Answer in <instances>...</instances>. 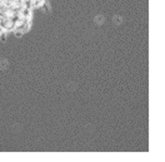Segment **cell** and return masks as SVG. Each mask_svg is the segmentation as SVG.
<instances>
[{"label": "cell", "instance_id": "obj_4", "mask_svg": "<svg viewBox=\"0 0 165 162\" xmlns=\"http://www.w3.org/2000/svg\"><path fill=\"white\" fill-rule=\"evenodd\" d=\"M4 31V29H3V27H0V34H2Z\"/></svg>", "mask_w": 165, "mask_h": 162}, {"label": "cell", "instance_id": "obj_2", "mask_svg": "<svg viewBox=\"0 0 165 162\" xmlns=\"http://www.w3.org/2000/svg\"><path fill=\"white\" fill-rule=\"evenodd\" d=\"M6 62H4V60H2V62H0V68H2V69H4V68H6Z\"/></svg>", "mask_w": 165, "mask_h": 162}, {"label": "cell", "instance_id": "obj_1", "mask_svg": "<svg viewBox=\"0 0 165 162\" xmlns=\"http://www.w3.org/2000/svg\"><path fill=\"white\" fill-rule=\"evenodd\" d=\"M19 15L22 16V18H31V9H28V8H22L19 11Z\"/></svg>", "mask_w": 165, "mask_h": 162}, {"label": "cell", "instance_id": "obj_3", "mask_svg": "<svg viewBox=\"0 0 165 162\" xmlns=\"http://www.w3.org/2000/svg\"><path fill=\"white\" fill-rule=\"evenodd\" d=\"M101 19H103V18H101V16H99V18H96V23H99V24H100V23L103 22Z\"/></svg>", "mask_w": 165, "mask_h": 162}]
</instances>
